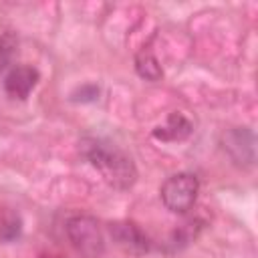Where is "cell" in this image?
Masks as SVG:
<instances>
[{
	"instance_id": "cell-2",
	"label": "cell",
	"mask_w": 258,
	"mask_h": 258,
	"mask_svg": "<svg viewBox=\"0 0 258 258\" xmlns=\"http://www.w3.org/2000/svg\"><path fill=\"white\" fill-rule=\"evenodd\" d=\"M67 236L75 250L87 258H99L105 252V238L99 228V222L91 216L79 214L69 218L67 222Z\"/></svg>"
},
{
	"instance_id": "cell-4",
	"label": "cell",
	"mask_w": 258,
	"mask_h": 258,
	"mask_svg": "<svg viewBox=\"0 0 258 258\" xmlns=\"http://www.w3.org/2000/svg\"><path fill=\"white\" fill-rule=\"evenodd\" d=\"M109 234H111L113 242L127 254L141 256V254L149 252V248H151L149 236L135 222H115L109 226Z\"/></svg>"
},
{
	"instance_id": "cell-5",
	"label": "cell",
	"mask_w": 258,
	"mask_h": 258,
	"mask_svg": "<svg viewBox=\"0 0 258 258\" xmlns=\"http://www.w3.org/2000/svg\"><path fill=\"white\" fill-rule=\"evenodd\" d=\"M36 83H38V71L34 67H28V64L12 67L4 75V91L12 99L24 101L32 93V89L36 87Z\"/></svg>"
},
{
	"instance_id": "cell-7",
	"label": "cell",
	"mask_w": 258,
	"mask_h": 258,
	"mask_svg": "<svg viewBox=\"0 0 258 258\" xmlns=\"http://www.w3.org/2000/svg\"><path fill=\"white\" fill-rule=\"evenodd\" d=\"M135 69H137L139 77H143L147 81H159L163 77V71L151 52H139L135 56Z\"/></svg>"
},
{
	"instance_id": "cell-3",
	"label": "cell",
	"mask_w": 258,
	"mask_h": 258,
	"mask_svg": "<svg viewBox=\"0 0 258 258\" xmlns=\"http://www.w3.org/2000/svg\"><path fill=\"white\" fill-rule=\"evenodd\" d=\"M200 191V181L194 173L181 171L167 177L159 189L163 206L173 214H185L194 208Z\"/></svg>"
},
{
	"instance_id": "cell-1",
	"label": "cell",
	"mask_w": 258,
	"mask_h": 258,
	"mask_svg": "<svg viewBox=\"0 0 258 258\" xmlns=\"http://www.w3.org/2000/svg\"><path fill=\"white\" fill-rule=\"evenodd\" d=\"M83 153L103 173V177L111 185H115L119 189H125V187L133 185L135 175H137L135 165L117 147H113V145H109L107 141H101V139H85L83 141Z\"/></svg>"
},
{
	"instance_id": "cell-6",
	"label": "cell",
	"mask_w": 258,
	"mask_h": 258,
	"mask_svg": "<svg viewBox=\"0 0 258 258\" xmlns=\"http://www.w3.org/2000/svg\"><path fill=\"white\" fill-rule=\"evenodd\" d=\"M189 133H191V123L179 113L169 115L167 123L153 131V135L163 141H179V139H185Z\"/></svg>"
},
{
	"instance_id": "cell-8",
	"label": "cell",
	"mask_w": 258,
	"mask_h": 258,
	"mask_svg": "<svg viewBox=\"0 0 258 258\" xmlns=\"http://www.w3.org/2000/svg\"><path fill=\"white\" fill-rule=\"evenodd\" d=\"M10 50H12V40H10L6 34H0V71H2V67L8 62Z\"/></svg>"
}]
</instances>
